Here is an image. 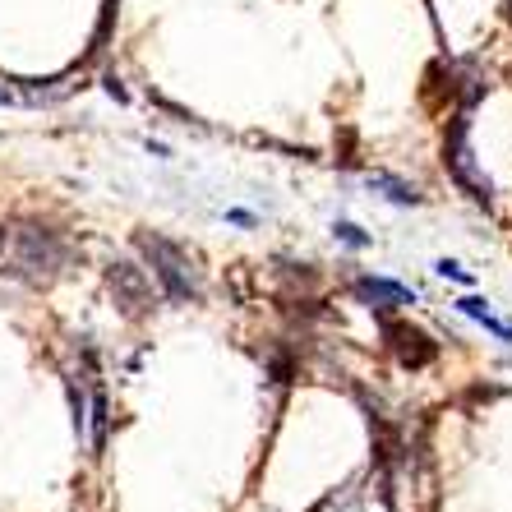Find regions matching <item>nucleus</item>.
<instances>
[{"mask_svg": "<svg viewBox=\"0 0 512 512\" xmlns=\"http://www.w3.org/2000/svg\"><path fill=\"white\" fill-rule=\"evenodd\" d=\"M10 240H14V259L5 263V273L28 286H51L60 277V268L70 263V245L56 231L37 227V222H19L10 231Z\"/></svg>", "mask_w": 512, "mask_h": 512, "instance_id": "f257e3e1", "label": "nucleus"}, {"mask_svg": "<svg viewBox=\"0 0 512 512\" xmlns=\"http://www.w3.org/2000/svg\"><path fill=\"white\" fill-rule=\"evenodd\" d=\"M134 245H139V254L148 259L153 277L162 282L167 300L190 305V300L203 296V273H199V263H194V254L185 250V245H176V240H167V236H157V231H139V236H134Z\"/></svg>", "mask_w": 512, "mask_h": 512, "instance_id": "f03ea898", "label": "nucleus"}, {"mask_svg": "<svg viewBox=\"0 0 512 512\" xmlns=\"http://www.w3.org/2000/svg\"><path fill=\"white\" fill-rule=\"evenodd\" d=\"M107 286H111V296H116V305H120L125 319H148V314H153V277L143 273L139 263L111 259L107 263Z\"/></svg>", "mask_w": 512, "mask_h": 512, "instance_id": "7ed1b4c3", "label": "nucleus"}, {"mask_svg": "<svg viewBox=\"0 0 512 512\" xmlns=\"http://www.w3.org/2000/svg\"><path fill=\"white\" fill-rule=\"evenodd\" d=\"M466 130H471V120H466V111L453 120V130H448V148H443V162H448V171H453V180L462 185V190H471V199L485 203L489 208V180L476 171V162H471V143H466Z\"/></svg>", "mask_w": 512, "mask_h": 512, "instance_id": "20e7f679", "label": "nucleus"}, {"mask_svg": "<svg viewBox=\"0 0 512 512\" xmlns=\"http://www.w3.org/2000/svg\"><path fill=\"white\" fill-rule=\"evenodd\" d=\"M383 337L393 346L397 365H406V370H425V365H434V356H439V342H429V333L416 328V323L383 319Z\"/></svg>", "mask_w": 512, "mask_h": 512, "instance_id": "39448f33", "label": "nucleus"}, {"mask_svg": "<svg viewBox=\"0 0 512 512\" xmlns=\"http://www.w3.org/2000/svg\"><path fill=\"white\" fill-rule=\"evenodd\" d=\"M356 296L370 305V310H402L416 300V291H406L402 282H388V277H356Z\"/></svg>", "mask_w": 512, "mask_h": 512, "instance_id": "423d86ee", "label": "nucleus"}, {"mask_svg": "<svg viewBox=\"0 0 512 512\" xmlns=\"http://www.w3.org/2000/svg\"><path fill=\"white\" fill-rule=\"evenodd\" d=\"M365 185H370V190H379L383 199L402 203V208H416V203H425V194H420L411 180L393 176V171H370V176H365Z\"/></svg>", "mask_w": 512, "mask_h": 512, "instance_id": "0eeeda50", "label": "nucleus"}, {"mask_svg": "<svg viewBox=\"0 0 512 512\" xmlns=\"http://www.w3.org/2000/svg\"><path fill=\"white\" fill-rule=\"evenodd\" d=\"M88 443H93V453L102 457L107 453V429H111V406H107V393L93 388V402H88Z\"/></svg>", "mask_w": 512, "mask_h": 512, "instance_id": "6e6552de", "label": "nucleus"}, {"mask_svg": "<svg viewBox=\"0 0 512 512\" xmlns=\"http://www.w3.org/2000/svg\"><path fill=\"white\" fill-rule=\"evenodd\" d=\"M457 310H462V314H471V319H476V323H485V328H489V333H494V337H499V342H512V323L494 319V314H489V305H485V300H480V296H462V300H457Z\"/></svg>", "mask_w": 512, "mask_h": 512, "instance_id": "1a4fd4ad", "label": "nucleus"}, {"mask_svg": "<svg viewBox=\"0 0 512 512\" xmlns=\"http://www.w3.org/2000/svg\"><path fill=\"white\" fill-rule=\"evenodd\" d=\"M314 512H360V489L346 485V489H342V508H337V494H328V499H323Z\"/></svg>", "mask_w": 512, "mask_h": 512, "instance_id": "9d476101", "label": "nucleus"}, {"mask_svg": "<svg viewBox=\"0 0 512 512\" xmlns=\"http://www.w3.org/2000/svg\"><path fill=\"white\" fill-rule=\"evenodd\" d=\"M333 236H337V240H346L351 250H365V245H370V236H365V231H360L356 222H337V227H333Z\"/></svg>", "mask_w": 512, "mask_h": 512, "instance_id": "9b49d317", "label": "nucleus"}, {"mask_svg": "<svg viewBox=\"0 0 512 512\" xmlns=\"http://www.w3.org/2000/svg\"><path fill=\"white\" fill-rule=\"evenodd\" d=\"M439 268V277H448V282H462V286H471V273H466L462 263H453V259H439L434 263Z\"/></svg>", "mask_w": 512, "mask_h": 512, "instance_id": "f8f14e48", "label": "nucleus"}, {"mask_svg": "<svg viewBox=\"0 0 512 512\" xmlns=\"http://www.w3.org/2000/svg\"><path fill=\"white\" fill-rule=\"evenodd\" d=\"M102 88H107V97H116V102H125V97H130V93H125V88H120V79H116V74H107V79H102Z\"/></svg>", "mask_w": 512, "mask_h": 512, "instance_id": "ddd939ff", "label": "nucleus"}, {"mask_svg": "<svg viewBox=\"0 0 512 512\" xmlns=\"http://www.w3.org/2000/svg\"><path fill=\"white\" fill-rule=\"evenodd\" d=\"M0 107H24V97H19V88H5V84H0Z\"/></svg>", "mask_w": 512, "mask_h": 512, "instance_id": "4468645a", "label": "nucleus"}, {"mask_svg": "<svg viewBox=\"0 0 512 512\" xmlns=\"http://www.w3.org/2000/svg\"><path fill=\"white\" fill-rule=\"evenodd\" d=\"M5 240H10V231H5V227H0V254H5Z\"/></svg>", "mask_w": 512, "mask_h": 512, "instance_id": "2eb2a0df", "label": "nucleus"}]
</instances>
